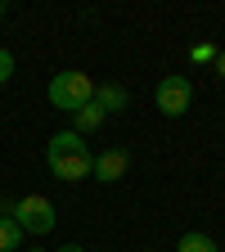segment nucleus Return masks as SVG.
I'll use <instances>...</instances> for the list:
<instances>
[{"label":"nucleus","mask_w":225,"mask_h":252,"mask_svg":"<svg viewBox=\"0 0 225 252\" xmlns=\"http://www.w3.org/2000/svg\"><path fill=\"white\" fill-rule=\"evenodd\" d=\"M189 59H194V63H216V45H212V41H203V45L189 50Z\"/></svg>","instance_id":"nucleus-10"},{"label":"nucleus","mask_w":225,"mask_h":252,"mask_svg":"<svg viewBox=\"0 0 225 252\" xmlns=\"http://www.w3.org/2000/svg\"><path fill=\"white\" fill-rule=\"evenodd\" d=\"M153 104H158V113H162V117H185L189 104H194V81L180 77V72L162 77V81H158V90H153Z\"/></svg>","instance_id":"nucleus-4"},{"label":"nucleus","mask_w":225,"mask_h":252,"mask_svg":"<svg viewBox=\"0 0 225 252\" xmlns=\"http://www.w3.org/2000/svg\"><path fill=\"white\" fill-rule=\"evenodd\" d=\"M0 18H5V0H0Z\"/></svg>","instance_id":"nucleus-15"},{"label":"nucleus","mask_w":225,"mask_h":252,"mask_svg":"<svg viewBox=\"0 0 225 252\" xmlns=\"http://www.w3.org/2000/svg\"><path fill=\"white\" fill-rule=\"evenodd\" d=\"M176 252H221V248H216V239H212V234H203V230H189V234H180Z\"/></svg>","instance_id":"nucleus-9"},{"label":"nucleus","mask_w":225,"mask_h":252,"mask_svg":"<svg viewBox=\"0 0 225 252\" xmlns=\"http://www.w3.org/2000/svg\"><path fill=\"white\" fill-rule=\"evenodd\" d=\"M27 234L14 225V216H0V252H23Z\"/></svg>","instance_id":"nucleus-8"},{"label":"nucleus","mask_w":225,"mask_h":252,"mask_svg":"<svg viewBox=\"0 0 225 252\" xmlns=\"http://www.w3.org/2000/svg\"><path fill=\"white\" fill-rule=\"evenodd\" d=\"M212 68H216V77L225 81V50H216V63H212Z\"/></svg>","instance_id":"nucleus-12"},{"label":"nucleus","mask_w":225,"mask_h":252,"mask_svg":"<svg viewBox=\"0 0 225 252\" xmlns=\"http://www.w3.org/2000/svg\"><path fill=\"white\" fill-rule=\"evenodd\" d=\"M149 252H153V248H149Z\"/></svg>","instance_id":"nucleus-16"},{"label":"nucleus","mask_w":225,"mask_h":252,"mask_svg":"<svg viewBox=\"0 0 225 252\" xmlns=\"http://www.w3.org/2000/svg\"><path fill=\"white\" fill-rule=\"evenodd\" d=\"M27 252H50V248H27Z\"/></svg>","instance_id":"nucleus-14"},{"label":"nucleus","mask_w":225,"mask_h":252,"mask_svg":"<svg viewBox=\"0 0 225 252\" xmlns=\"http://www.w3.org/2000/svg\"><path fill=\"white\" fill-rule=\"evenodd\" d=\"M14 225L23 230V234H50L54 225H59V212H54V203L45 198V194H23V198H14Z\"/></svg>","instance_id":"nucleus-3"},{"label":"nucleus","mask_w":225,"mask_h":252,"mask_svg":"<svg viewBox=\"0 0 225 252\" xmlns=\"http://www.w3.org/2000/svg\"><path fill=\"white\" fill-rule=\"evenodd\" d=\"M45 99L59 113H77V108H86L95 99V81L86 72H54L50 86H45Z\"/></svg>","instance_id":"nucleus-2"},{"label":"nucleus","mask_w":225,"mask_h":252,"mask_svg":"<svg viewBox=\"0 0 225 252\" xmlns=\"http://www.w3.org/2000/svg\"><path fill=\"white\" fill-rule=\"evenodd\" d=\"M45 167L54 180H86L95 167V153L77 131H54L45 144Z\"/></svg>","instance_id":"nucleus-1"},{"label":"nucleus","mask_w":225,"mask_h":252,"mask_svg":"<svg viewBox=\"0 0 225 252\" xmlns=\"http://www.w3.org/2000/svg\"><path fill=\"white\" fill-rule=\"evenodd\" d=\"M9 77H14V54H9V50H0V86H5Z\"/></svg>","instance_id":"nucleus-11"},{"label":"nucleus","mask_w":225,"mask_h":252,"mask_svg":"<svg viewBox=\"0 0 225 252\" xmlns=\"http://www.w3.org/2000/svg\"><path fill=\"white\" fill-rule=\"evenodd\" d=\"M126 167H131V158H126V149H104V153H95V167L90 176L99 180V185H113L126 176Z\"/></svg>","instance_id":"nucleus-5"},{"label":"nucleus","mask_w":225,"mask_h":252,"mask_svg":"<svg viewBox=\"0 0 225 252\" xmlns=\"http://www.w3.org/2000/svg\"><path fill=\"white\" fill-rule=\"evenodd\" d=\"M50 252H86L81 243H63V248H50Z\"/></svg>","instance_id":"nucleus-13"},{"label":"nucleus","mask_w":225,"mask_h":252,"mask_svg":"<svg viewBox=\"0 0 225 252\" xmlns=\"http://www.w3.org/2000/svg\"><path fill=\"white\" fill-rule=\"evenodd\" d=\"M95 104H99L104 117H113L122 108H131V94H126L122 86H113V81H104V86H95Z\"/></svg>","instance_id":"nucleus-6"},{"label":"nucleus","mask_w":225,"mask_h":252,"mask_svg":"<svg viewBox=\"0 0 225 252\" xmlns=\"http://www.w3.org/2000/svg\"><path fill=\"white\" fill-rule=\"evenodd\" d=\"M104 122H108V117L99 113V104H95V99H90L86 108H77V113H72V131H77V135L86 140L90 131H99V126H104Z\"/></svg>","instance_id":"nucleus-7"}]
</instances>
